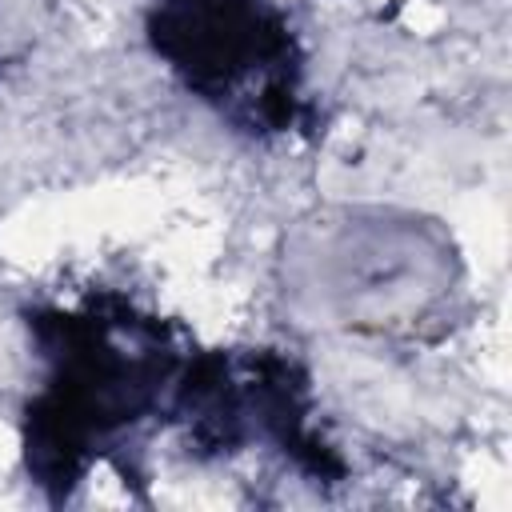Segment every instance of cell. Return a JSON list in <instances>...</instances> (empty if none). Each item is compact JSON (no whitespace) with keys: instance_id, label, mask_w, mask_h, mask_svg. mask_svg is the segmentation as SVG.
<instances>
[{"instance_id":"1","label":"cell","mask_w":512,"mask_h":512,"mask_svg":"<svg viewBox=\"0 0 512 512\" xmlns=\"http://www.w3.org/2000/svg\"><path fill=\"white\" fill-rule=\"evenodd\" d=\"M152 40L228 116L248 128L292 124V36L260 0H164Z\"/></svg>"}]
</instances>
